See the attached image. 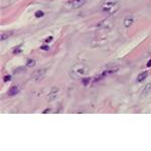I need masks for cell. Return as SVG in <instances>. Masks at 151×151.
Wrapping results in <instances>:
<instances>
[{"instance_id": "277c9868", "label": "cell", "mask_w": 151, "mask_h": 151, "mask_svg": "<svg viewBox=\"0 0 151 151\" xmlns=\"http://www.w3.org/2000/svg\"><path fill=\"white\" fill-rule=\"evenodd\" d=\"M87 3V0H73L72 2H68V5L71 8L75 9V8H80L82 7L84 4Z\"/></svg>"}, {"instance_id": "7a4b0ae2", "label": "cell", "mask_w": 151, "mask_h": 151, "mask_svg": "<svg viewBox=\"0 0 151 151\" xmlns=\"http://www.w3.org/2000/svg\"><path fill=\"white\" fill-rule=\"evenodd\" d=\"M89 73V66L85 64H78V65H74L72 68V75L75 78H82L84 76H87V74Z\"/></svg>"}, {"instance_id": "5bb4252c", "label": "cell", "mask_w": 151, "mask_h": 151, "mask_svg": "<svg viewBox=\"0 0 151 151\" xmlns=\"http://www.w3.org/2000/svg\"><path fill=\"white\" fill-rule=\"evenodd\" d=\"M8 80H10V76H7V77L4 78V81H5V82H7Z\"/></svg>"}, {"instance_id": "9c48e42d", "label": "cell", "mask_w": 151, "mask_h": 151, "mask_svg": "<svg viewBox=\"0 0 151 151\" xmlns=\"http://www.w3.org/2000/svg\"><path fill=\"white\" fill-rule=\"evenodd\" d=\"M134 21V19H133V17H127V18H125V20H124V25L126 26V27H128L130 26L132 23Z\"/></svg>"}, {"instance_id": "8992f818", "label": "cell", "mask_w": 151, "mask_h": 151, "mask_svg": "<svg viewBox=\"0 0 151 151\" xmlns=\"http://www.w3.org/2000/svg\"><path fill=\"white\" fill-rule=\"evenodd\" d=\"M150 93H151V84H148V85H146L145 88L143 89V92H142V94H141V97H142V98H145V97L148 96Z\"/></svg>"}, {"instance_id": "52a82bcc", "label": "cell", "mask_w": 151, "mask_h": 151, "mask_svg": "<svg viewBox=\"0 0 151 151\" xmlns=\"http://www.w3.org/2000/svg\"><path fill=\"white\" fill-rule=\"evenodd\" d=\"M18 92H19V89H18V87L17 86H14L12 87V88H10V90L8 91V96H15V95H17L18 94Z\"/></svg>"}, {"instance_id": "ba28073f", "label": "cell", "mask_w": 151, "mask_h": 151, "mask_svg": "<svg viewBox=\"0 0 151 151\" xmlns=\"http://www.w3.org/2000/svg\"><path fill=\"white\" fill-rule=\"evenodd\" d=\"M147 76H148V73L147 72H142V73H140L139 75H138V77H137V82H142V81H144L146 78H147Z\"/></svg>"}, {"instance_id": "5b68a950", "label": "cell", "mask_w": 151, "mask_h": 151, "mask_svg": "<svg viewBox=\"0 0 151 151\" xmlns=\"http://www.w3.org/2000/svg\"><path fill=\"white\" fill-rule=\"evenodd\" d=\"M58 92H59V89L53 88V89L50 91V93L48 94V98H47V100H48V101H52V100H54V99L57 98V96H58Z\"/></svg>"}, {"instance_id": "4fadbf2b", "label": "cell", "mask_w": 151, "mask_h": 151, "mask_svg": "<svg viewBox=\"0 0 151 151\" xmlns=\"http://www.w3.org/2000/svg\"><path fill=\"white\" fill-rule=\"evenodd\" d=\"M42 49H43V50H48V49H49V47H48L47 45H46V46H44V45H43V46H42Z\"/></svg>"}, {"instance_id": "8fae6325", "label": "cell", "mask_w": 151, "mask_h": 151, "mask_svg": "<svg viewBox=\"0 0 151 151\" xmlns=\"http://www.w3.org/2000/svg\"><path fill=\"white\" fill-rule=\"evenodd\" d=\"M27 66H33L35 65V61L33 59H30V60H27V63H26Z\"/></svg>"}, {"instance_id": "3957f363", "label": "cell", "mask_w": 151, "mask_h": 151, "mask_svg": "<svg viewBox=\"0 0 151 151\" xmlns=\"http://www.w3.org/2000/svg\"><path fill=\"white\" fill-rule=\"evenodd\" d=\"M46 75V68H40V70H37L33 73L32 75V80L35 81V82H39L42 81L43 78L45 77Z\"/></svg>"}, {"instance_id": "2e32d148", "label": "cell", "mask_w": 151, "mask_h": 151, "mask_svg": "<svg viewBox=\"0 0 151 151\" xmlns=\"http://www.w3.org/2000/svg\"><path fill=\"white\" fill-rule=\"evenodd\" d=\"M147 66H151V60L148 62V64H147Z\"/></svg>"}, {"instance_id": "6da1fadb", "label": "cell", "mask_w": 151, "mask_h": 151, "mask_svg": "<svg viewBox=\"0 0 151 151\" xmlns=\"http://www.w3.org/2000/svg\"><path fill=\"white\" fill-rule=\"evenodd\" d=\"M120 8V2L118 0H105L101 6V9L103 12L113 14L116 11H118Z\"/></svg>"}, {"instance_id": "7c38bea8", "label": "cell", "mask_w": 151, "mask_h": 151, "mask_svg": "<svg viewBox=\"0 0 151 151\" xmlns=\"http://www.w3.org/2000/svg\"><path fill=\"white\" fill-rule=\"evenodd\" d=\"M35 16L36 17H42V16H43V11H36L35 12Z\"/></svg>"}, {"instance_id": "30bf717a", "label": "cell", "mask_w": 151, "mask_h": 151, "mask_svg": "<svg viewBox=\"0 0 151 151\" xmlns=\"http://www.w3.org/2000/svg\"><path fill=\"white\" fill-rule=\"evenodd\" d=\"M12 33H13L12 31H9L8 33H2V34H1V40H4L5 38H8L9 36L12 35Z\"/></svg>"}, {"instance_id": "9a60e30c", "label": "cell", "mask_w": 151, "mask_h": 151, "mask_svg": "<svg viewBox=\"0 0 151 151\" xmlns=\"http://www.w3.org/2000/svg\"><path fill=\"white\" fill-rule=\"evenodd\" d=\"M51 38H52V37H48V38H47V39H45V43H49V42H50V39H51Z\"/></svg>"}]
</instances>
